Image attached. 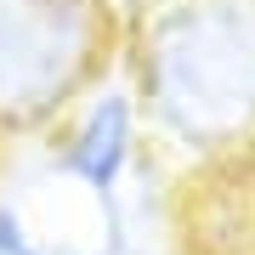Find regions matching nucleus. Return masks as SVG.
Segmentation results:
<instances>
[{"label": "nucleus", "instance_id": "nucleus-1", "mask_svg": "<svg viewBox=\"0 0 255 255\" xmlns=\"http://www.w3.org/2000/svg\"><path fill=\"white\" fill-rule=\"evenodd\" d=\"M119 63L159 159L255 153V0H147L125 17Z\"/></svg>", "mask_w": 255, "mask_h": 255}, {"label": "nucleus", "instance_id": "nucleus-2", "mask_svg": "<svg viewBox=\"0 0 255 255\" xmlns=\"http://www.w3.org/2000/svg\"><path fill=\"white\" fill-rule=\"evenodd\" d=\"M125 51L114 0H0V136H40Z\"/></svg>", "mask_w": 255, "mask_h": 255}, {"label": "nucleus", "instance_id": "nucleus-3", "mask_svg": "<svg viewBox=\"0 0 255 255\" xmlns=\"http://www.w3.org/2000/svg\"><path fill=\"white\" fill-rule=\"evenodd\" d=\"M40 164L74 199L91 204L102 250L136 255V210H142L136 182H147V170L164 159L153 147V130H147L142 97L125 63H114L97 85H85L68 102V114H57L40 130Z\"/></svg>", "mask_w": 255, "mask_h": 255}, {"label": "nucleus", "instance_id": "nucleus-4", "mask_svg": "<svg viewBox=\"0 0 255 255\" xmlns=\"http://www.w3.org/2000/svg\"><path fill=\"white\" fill-rule=\"evenodd\" d=\"M170 233L182 255H255V153L187 164Z\"/></svg>", "mask_w": 255, "mask_h": 255}, {"label": "nucleus", "instance_id": "nucleus-5", "mask_svg": "<svg viewBox=\"0 0 255 255\" xmlns=\"http://www.w3.org/2000/svg\"><path fill=\"white\" fill-rule=\"evenodd\" d=\"M0 255H108L102 238H80V233H63V227H40L34 221V204L23 193H0Z\"/></svg>", "mask_w": 255, "mask_h": 255}]
</instances>
